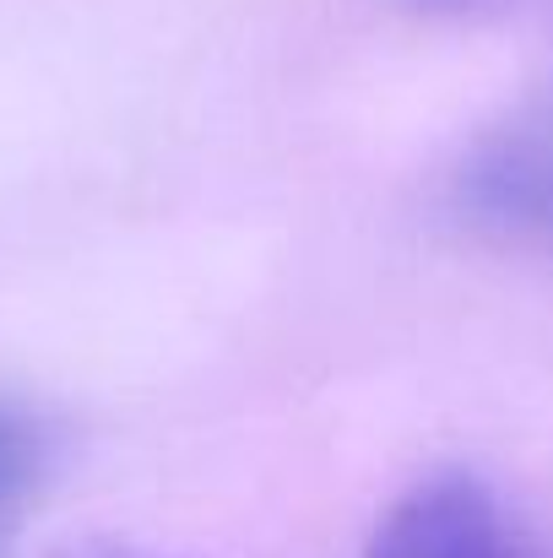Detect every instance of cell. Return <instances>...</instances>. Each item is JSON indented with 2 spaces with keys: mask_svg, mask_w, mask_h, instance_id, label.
I'll return each mask as SVG.
<instances>
[{
  "mask_svg": "<svg viewBox=\"0 0 553 558\" xmlns=\"http://www.w3.org/2000/svg\"><path fill=\"white\" fill-rule=\"evenodd\" d=\"M55 558H147V554H136V548H125V543H98V537H82V543H65Z\"/></svg>",
  "mask_w": 553,
  "mask_h": 558,
  "instance_id": "277c9868",
  "label": "cell"
},
{
  "mask_svg": "<svg viewBox=\"0 0 553 558\" xmlns=\"http://www.w3.org/2000/svg\"><path fill=\"white\" fill-rule=\"evenodd\" d=\"M450 206L478 233L553 250V93L500 120L461 158Z\"/></svg>",
  "mask_w": 553,
  "mask_h": 558,
  "instance_id": "6da1fadb",
  "label": "cell"
},
{
  "mask_svg": "<svg viewBox=\"0 0 553 558\" xmlns=\"http://www.w3.org/2000/svg\"><path fill=\"white\" fill-rule=\"evenodd\" d=\"M49 466V434L33 412L0 401V558H5V532L16 510L33 499L38 477Z\"/></svg>",
  "mask_w": 553,
  "mask_h": 558,
  "instance_id": "3957f363",
  "label": "cell"
},
{
  "mask_svg": "<svg viewBox=\"0 0 553 558\" xmlns=\"http://www.w3.org/2000/svg\"><path fill=\"white\" fill-rule=\"evenodd\" d=\"M364 558H553V548L483 477L434 472L380 515Z\"/></svg>",
  "mask_w": 553,
  "mask_h": 558,
  "instance_id": "7a4b0ae2",
  "label": "cell"
}]
</instances>
